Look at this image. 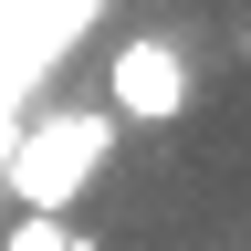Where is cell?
<instances>
[{
  "instance_id": "6da1fadb",
  "label": "cell",
  "mask_w": 251,
  "mask_h": 251,
  "mask_svg": "<svg viewBox=\"0 0 251 251\" xmlns=\"http://www.w3.org/2000/svg\"><path fill=\"white\" fill-rule=\"evenodd\" d=\"M126 126L105 105H63V115H31L11 126V157H0V199H11V220H63L84 199V178L115 157Z\"/></svg>"
},
{
  "instance_id": "7a4b0ae2",
  "label": "cell",
  "mask_w": 251,
  "mask_h": 251,
  "mask_svg": "<svg viewBox=\"0 0 251 251\" xmlns=\"http://www.w3.org/2000/svg\"><path fill=\"white\" fill-rule=\"evenodd\" d=\"M188 94H199V74H188V42H168V31L105 52V115L115 126H178Z\"/></svg>"
},
{
  "instance_id": "3957f363",
  "label": "cell",
  "mask_w": 251,
  "mask_h": 251,
  "mask_svg": "<svg viewBox=\"0 0 251 251\" xmlns=\"http://www.w3.org/2000/svg\"><path fill=\"white\" fill-rule=\"evenodd\" d=\"M94 11V0H0V105L21 115V94L63 63V42H74V21Z\"/></svg>"
},
{
  "instance_id": "277c9868",
  "label": "cell",
  "mask_w": 251,
  "mask_h": 251,
  "mask_svg": "<svg viewBox=\"0 0 251 251\" xmlns=\"http://www.w3.org/2000/svg\"><path fill=\"white\" fill-rule=\"evenodd\" d=\"M0 251H94L74 220H11V230H0Z\"/></svg>"
}]
</instances>
